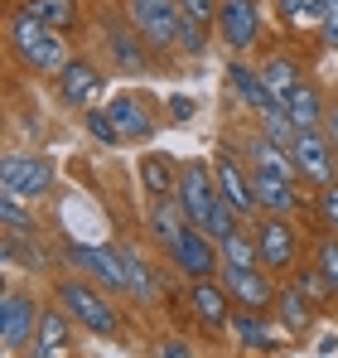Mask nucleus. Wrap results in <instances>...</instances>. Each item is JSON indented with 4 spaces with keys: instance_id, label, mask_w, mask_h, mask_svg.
I'll return each mask as SVG.
<instances>
[{
    "instance_id": "3",
    "label": "nucleus",
    "mask_w": 338,
    "mask_h": 358,
    "mask_svg": "<svg viewBox=\"0 0 338 358\" xmlns=\"http://www.w3.org/2000/svg\"><path fill=\"white\" fill-rule=\"evenodd\" d=\"M54 189V165L44 155H5L0 160V194L5 199H44Z\"/></svg>"
},
{
    "instance_id": "4",
    "label": "nucleus",
    "mask_w": 338,
    "mask_h": 358,
    "mask_svg": "<svg viewBox=\"0 0 338 358\" xmlns=\"http://www.w3.org/2000/svg\"><path fill=\"white\" fill-rule=\"evenodd\" d=\"M58 300H63V310H73V320L87 324L92 334H116V329H121V315L112 310V300L102 296L97 286H87V281H63V286H58Z\"/></svg>"
},
{
    "instance_id": "29",
    "label": "nucleus",
    "mask_w": 338,
    "mask_h": 358,
    "mask_svg": "<svg viewBox=\"0 0 338 358\" xmlns=\"http://www.w3.org/2000/svg\"><path fill=\"white\" fill-rule=\"evenodd\" d=\"M24 10H34L44 24H54V29H68V24H78V0H29Z\"/></svg>"
},
{
    "instance_id": "37",
    "label": "nucleus",
    "mask_w": 338,
    "mask_h": 358,
    "mask_svg": "<svg viewBox=\"0 0 338 358\" xmlns=\"http://www.w3.org/2000/svg\"><path fill=\"white\" fill-rule=\"evenodd\" d=\"M295 286H300L309 300H324V296H329V281H324V271H319V266H314V271H300V276H295Z\"/></svg>"
},
{
    "instance_id": "27",
    "label": "nucleus",
    "mask_w": 338,
    "mask_h": 358,
    "mask_svg": "<svg viewBox=\"0 0 338 358\" xmlns=\"http://www.w3.org/2000/svg\"><path fill=\"white\" fill-rule=\"evenodd\" d=\"M0 223H5V238H34V218L24 213V199H5L0 194Z\"/></svg>"
},
{
    "instance_id": "19",
    "label": "nucleus",
    "mask_w": 338,
    "mask_h": 358,
    "mask_svg": "<svg viewBox=\"0 0 338 358\" xmlns=\"http://www.w3.org/2000/svg\"><path fill=\"white\" fill-rule=\"evenodd\" d=\"M285 112H290V121H295L300 131H319V126H324V97H319V87L300 83V87L285 97Z\"/></svg>"
},
{
    "instance_id": "26",
    "label": "nucleus",
    "mask_w": 338,
    "mask_h": 358,
    "mask_svg": "<svg viewBox=\"0 0 338 358\" xmlns=\"http://www.w3.org/2000/svg\"><path fill=\"white\" fill-rule=\"evenodd\" d=\"M107 44H112V59L121 63V68H131V73H140V68H145V49H150V44H145L140 34L112 29V34H107Z\"/></svg>"
},
{
    "instance_id": "20",
    "label": "nucleus",
    "mask_w": 338,
    "mask_h": 358,
    "mask_svg": "<svg viewBox=\"0 0 338 358\" xmlns=\"http://www.w3.org/2000/svg\"><path fill=\"white\" fill-rule=\"evenodd\" d=\"M261 83H266V92L276 97V102H285L295 87H300V63L285 59V54H276V59L261 63Z\"/></svg>"
},
{
    "instance_id": "18",
    "label": "nucleus",
    "mask_w": 338,
    "mask_h": 358,
    "mask_svg": "<svg viewBox=\"0 0 338 358\" xmlns=\"http://www.w3.org/2000/svg\"><path fill=\"white\" fill-rule=\"evenodd\" d=\"M218 189H223V199L237 208V213H251L256 208V189H251V179L237 170V160L223 150V160H218Z\"/></svg>"
},
{
    "instance_id": "40",
    "label": "nucleus",
    "mask_w": 338,
    "mask_h": 358,
    "mask_svg": "<svg viewBox=\"0 0 338 358\" xmlns=\"http://www.w3.org/2000/svg\"><path fill=\"white\" fill-rule=\"evenodd\" d=\"M324 44L338 49V0H324Z\"/></svg>"
},
{
    "instance_id": "35",
    "label": "nucleus",
    "mask_w": 338,
    "mask_h": 358,
    "mask_svg": "<svg viewBox=\"0 0 338 358\" xmlns=\"http://www.w3.org/2000/svg\"><path fill=\"white\" fill-rule=\"evenodd\" d=\"M314 266L324 271V281H329V291L338 296V238L319 242V257H314Z\"/></svg>"
},
{
    "instance_id": "13",
    "label": "nucleus",
    "mask_w": 338,
    "mask_h": 358,
    "mask_svg": "<svg viewBox=\"0 0 338 358\" xmlns=\"http://www.w3.org/2000/svg\"><path fill=\"white\" fill-rule=\"evenodd\" d=\"M58 92H63V102H73V107H92V97L102 92V73H97L92 63L68 59V68L58 73Z\"/></svg>"
},
{
    "instance_id": "43",
    "label": "nucleus",
    "mask_w": 338,
    "mask_h": 358,
    "mask_svg": "<svg viewBox=\"0 0 338 358\" xmlns=\"http://www.w3.org/2000/svg\"><path fill=\"white\" fill-rule=\"evenodd\" d=\"M169 112L184 121V117H193V102H189V97H169Z\"/></svg>"
},
{
    "instance_id": "23",
    "label": "nucleus",
    "mask_w": 338,
    "mask_h": 358,
    "mask_svg": "<svg viewBox=\"0 0 338 358\" xmlns=\"http://www.w3.org/2000/svg\"><path fill=\"white\" fill-rule=\"evenodd\" d=\"M150 228H155V238L165 242V247H174L179 233L189 228V213L179 208V199H155V223Z\"/></svg>"
},
{
    "instance_id": "10",
    "label": "nucleus",
    "mask_w": 338,
    "mask_h": 358,
    "mask_svg": "<svg viewBox=\"0 0 338 358\" xmlns=\"http://www.w3.org/2000/svg\"><path fill=\"white\" fill-rule=\"evenodd\" d=\"M256 252H261V266L266 271H285L300 252V233L285 223V213H266L256 223Z\"/></svg>"
},
{
    "instance_id": "36",
    "label": "nucleus",
    "mask_w": 338,
    "mask_h": 358,
    "mask_svg": "<svg viewBox=\"0 0 338 358\" xmlns=\"http://www.w3.org/2000/svg\"><path fill=\"white\" fill-rule=\"evenodd\" d=\"M203 44H208V39H203V24L184 15V24H179V49H189V54H203Z\"/></svg>"
},
{
    "instance_id": "2",
    "label": "nucleus",
    "mask_w": 338,
    "mask_h": 358,
    "mask_svg": "<svg viewBox=\"0 0 338 358\" xmlns=\"http://www.w3.org/2000/svg\"><path fill=\"white\" fill-rule=\"evenodd\" d=\"M126 10H131L135 34H140L150 49H169V44H179V24H184L179 0H126Z\"/></svg>"
},
{
    "instance_id": "1",
    "label": "nucleus",
    "mask_w": 338,
    "mask_h": 358,
    "mask_svg": "<svg viewBox=\"0 0 338 358\" xmlns=\"http://www.w3.org/2000/svg\"><path fill=\"white\" fill-rule=\"evenodd\" d=\"M58 34L63 29L44 24L34 10H15V20H10V44L24 59V68H34V73H63L68 68V44Z\"/></svg>"
},
{
    "instance_id": "12",
    "label": "nucleus",
    "mask_w": 338,
    "mask_h": 358,
    "mask_svg": "<svg viewBox=\"0 0 338 358\" xmlns=\"http://www.w3.org/2000/svg\"><path fill=\"white\" fill-rule=\"evenodd\" d=\"M218 34L227 39V49H251L261 39V10H256V0H223L218 5Z\"/></svg>"
},
{
    "instance_id": "24",
    "label": "nucleus",
    "mask_w": 338,
    "mask_h": 358,
    "mask_svg": "<svg viewBox=\"0 0 338 358\" xmlns=\"http://www.w3.org/2000/svg\"><path fill=\"white\" fill-rule=\"evenodd\" d=\"M290 29H324V0H276Z\"/></svg>"
},
{
    "instance_id": "5",
    "label": "nucleus",
    "mask_w": 338,
    "mask_h": 358,
    "mask_svg": "<svg viewBox=\"0 0 338 358\" xmlns=\"http://www.w3.org/2000/svg\"><path fill=\"white\" fill-rule=\"evenodd\" d=\"M174 199H179V208L189 213V223L208 233V218H213V208H218L223 189H218V179L208 175V165H203V160H189V165H184V175H179V194H174Z\"/></svg>"
},
{
    "instance_id": "38",
    "label": "nucleus",
    "mask_w": 338,
    "mask_h": 358,
    "mask_svg": "<svg viewBox=\"0 0 338 358\" xmlns=\"http://www.w3.org/2000/svg\"><path fill=\"white\" fill-rule=\"evenodd\" d=\"M319 213H324V228L338 238V179L324 189V194H319Z\"/></svg>"
},
{
    "instance_id": "25",
    "label": "nucleus",
    "mask_w": 338,
    "mask_h": 358,
    "mask_svg": "<svg viewBox=\"0 0 338 358\" xmlns=\"http://www.w3.org/2000/svg\"><path fill=\"white\" fill-rule=\"evenodd\" d=\"M309 305H314V300L304 296L300 286H290V291H281V296H276V310H281V324L290 329V334H304V324H309Z\"/></svg>"
},
{
    "instance_id": "16",
    "label": "nucleus",
    "mask_w": 338,
    "mask_h": 358,
    "mask_svg": "<svg viewBox=\"0 0 338 358\" xmlns=\"http://www.w3.org/2000/svg\"><path fill=\"white\" fill-rule=\"evenodd\" d=\"M68 349H73L68 320H63L58 310H44V315H39V334H34V344H29V358H68Z\"/></svg>"
},
{
    "instance_id": "42",
    "label": "nucleus",
    "mask_w": 338,
    "mask_h": 358,
    "mask_svg": "<svg viewBox=\"0 0 338 358\" xmlns=\"http://www.w3.org/2000/svg\"><path fill=\"white\" fill-rule=\"evenodd\" d=\"M160 358H193V354H189V344L169 339V344H160Z\"/></svg>"
},
{
    "instance_id": "22",
    "label": "nucleus",
    "mask_w": 338,
    "mask_h": 358,
    "mask_svg": "<svg viewBox=\"0 0 338 358\" xmlns=\"http://www.w3.org/2000/svg\"><path fill=\"white\" fill-rule=\"evenodd\" d=\"M140 184L150 189V199H174L179 194V179H174L165 155H145L140 160Z\"/></svg>"
},
{
    "instance_id": "8",
    "label": "nucleus",
    "mask_w": 338,
    "mask_h": 358,
    "mask_svg": "<svg viewBox=\"0 0 338 358\" xmlns=\"http://www.w3.org/2000/svg\"><path fill=\"white\" fill-rule=\"evenodd\" d=\"M68 262L78 271H87L97 286H107V291H131L126 252H116V247H68Z\"/></svg>"
},
{
    "instance_id": "6",
    "label": "nucleus",
    "mask_w": 338,
    "mask_h": 358,
    "mask_svg": "<svg viewBox=\"0 0 338 358\" xmlns=\"http://www.w3.org/2000/svg\"><path fill=\"white\" fill-rule=\"evenodd\" d=\"M290 160H295V170L309 179V184H319V189H329V184H334L338 150L329 145V136H319V131H300V136H295V145H290Z\"/></svg>"
},
{
    "instance_id": "11",
    "label": "nucleus",
    "mask_w": 338,
    "mask_h": 358,
    "mask_svg": "<svg viewBox=\"0 0 338 358\" xmlns=\"http://www.w3.org/2000/svg\"><path fill=\"white\" fill-rule=\"evenodd\" d=\"M223 286H227V296L237 300L242 310L266 315V310L276 305V286H271V276H266V271H256V266H232V262H227Z\"/></svg>"
},
{
    "instance_id": "31",
    "label": "nucleus",
    "mask_w": 338,
    "mask_h": 358,
    "mask_svg": "<svg viewBox=\"0 0 338 358\" xmlns=\"http://www.w3.org/2000/svg\"><path fill=\"white\" fill-rule=\"evenodd\" d=\"M261 121H266V136H271V141H281V145H295L300 126L290 121V112H285V102H271V107L261 112Z\"/></svg>"
},
{
    "instance_id": "32",
    "label": "nucleus",
    "mask_w": 338,
    "mask_h": 358,
    "mask_svg": "<svg viewBox=\"0 0 338 358\" xmlns=\"http://www.w3.org/2000/svg\"><path fill=\"white\" fill-rule=\"evenodd\" d=\"M237 233H242V228H237V208H232L227 199H218V208H213V218H208V238L223 247V242L237 238Z\"/></svg>"
},
{
    "instance_id": "41",
    "label": "nucleus",
    "mask_w": 338,
    "mask_h": 358,
    "mask_svg": "<svg viewBox=\"0 0 338 358\" xmlns=\"http://www.w3.org/2000/svg\"><path fill=\"white\" fill-rule=\"evenodd\" d=\"M324 136H329V145L338 150V107H329V112H324Z\"/></svg>"
},
{
    "instance_id": "7",
    "label": "nucleus",
    "mask_w": 338,
    "mask_h": 358,
    "mask_svg": "<svg viewBox=\"0 0 338 358\" xmlns=\"http://www.w3.org/2000/svg\"><path fill=\"white\" fill-rule=\"evenodd\" d=\"M169 257H174V266L189 276V281H208V276H218V242L208 238L203 228H184L179 242L169 247Z\"/></svg>"
},
{
    "instance_id": "21",
    "label": "nucleus",
    "mask_w": 338,
    "mask_h": 358,
    "mask_svg": "<svg viewBox=\"0 0 338 358\" xmlns=\"http://www.w3.org/2000/svg\"><path fill=\"white\" fill-rule=\"evenodd\" d=\"M227 78H232V87H237V97L247 102V107H256V112H266L276 97L266 92V83H261V73H251L247 63H227Z\"/></svg>"
},
{
    "instance_id": "28",
    "label": "nucleus",
    "mask_w": 338,
    "mask_h": 358,
    "mask_svg": "<svg viewBox=\"0 0 338 358\" xmlns=\"http://www.w3.org/2000/svg\"><path fill=\"white\" fill-rule=\"evenodd\" d=\"M232 329L242 334L247 349H271V329H266V320H261L256 310H237V315H232Z\"/></svg>"
},
{
    "instance_id": "30",
    "label": "nucleus",
    "mask_w": 338,
    "mask_h": 358,
    "mask_svg": "<svg viewBox=\"0 0 338 358\" xmlns=\"http://www.w3.org/2000/svg\"><path fill=\"white\" fill-rule=\"evenodd\" d=\"M126 271H131V296L135 300H155L160 296V281H155V271L135 257V252H126Z\"/></svg>"
},
{
    "instance_id": "39",
    "label": "nucleus",
    "mask_w": 338,
    "mask_h": 358,
    "mask_svg": "<svg viewBox=\"0 0 338 358\" xmlns=\"http://www.w3.org/2000/svg\"><path fill=\"white\" fill-rule=\"evenodd\" d=\"M179 10H184L189 20H198V24L218 20V5H213V0H179Z\"/></svg>"
},
{
    "instance_id": "17",
    "label": "nucleus",
    "mask_w": 338,
    "mask_h": 358,
    "mask_svg": "<svg viewBox=\"0 0 338 358\" xmlns=\"http://www.w3.org/2000/svg\"><path fill=\"white\" fill-rule=\"evenodd\" d=\"M189 310L208 324V329H223L227 320V286H213V281H193V291H189Z\"/></svg>"
},
{
    "instance_id": "14",
    "label": "nucleus",
    "mask_w": 338,
    "mask_h": 358,
    "mask_svg": "<svg viewBox=\"0 0 338 358\" xmlns=\"http://www.w3.org/2000/svg\"><path fill=\"white\" fill-rule=\"evenodd\" d=\"M107 117L116 121L121 141H145V136H150V112H145V102H140L135 92H116Z\"/></svg>"
},
{
    "instance_id": "9",
    "label": "nucleus",
    "mask_w": 338,
    "mask_h": 358,
    "mask_svg": "<svg viewBox=\"0 0 338 358\" xmlns=\"http://www.w3.org/2000/svg\"><path fill=\"white\" fill-rule=\"evenodd\" d=\"M34 334H39V305L29 296H20V291H5L0 300V339H5V349H29L34 344Z\"/></svg>"
},
{
    "instance_id": "34",
    "label": "nucleus",
    "mask_w": 338,
    "mask_h": 358,
    "mask_svg": "<svg viewBox=\"0 0 338 358\" xmlns=\"http://www.w3.org/2000/svg\"><path fill=\"white\" fill-rule=\"evenodd\" d=\"M87 131H92V141H102V145H116L121 141V131H116V121L107 117V112H97V107H87Z\"/></svg>"
},
{
    "instance_id": "15",
    "label": "nucleus",
    "mask_w": 338,
    "mask_h": 358,
    "mask_svg": "<svg viewBox=\"0 0 338 358\" xmlns=\"http://www.w3.org/2000/svg\"><path fill=\"white\" fill-rule=\"evenodd\" d=\"M251 189H256V203H261L266 213H290V208L300 203L295 179H290V175H266V170H251Z\"/></svg>"
},
{
    "instance_id": "33",
    "label": "nucleus",
    "mask_w": 338,
    "mask_h": 358,
    "mask_svg": "<svg viewBox=\"0 0 338 358\" xmlns=\"http://www.w3.org/2000/svg\"><path fill=\"white\" fill-rule=\"evenodd\" d=\"M223 257L232 266H256L261 262V252H256V238H247V233H237V238L223 242Z\"/></svg>"
}]
</instances>
